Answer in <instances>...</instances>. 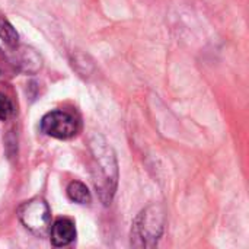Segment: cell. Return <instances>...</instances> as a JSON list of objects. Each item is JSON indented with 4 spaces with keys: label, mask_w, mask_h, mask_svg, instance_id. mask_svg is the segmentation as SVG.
Here are the masks:
<instances>
[{
    "label": "cell",
    "mask_w": 249,
    "mask_h": 249,
    "mask_svg": "<svg viewBox=\"0 0 249 249\" xmlns=\"http://www.w3.org/2000/svg\"><path fill=\"white\" fill-rule=\"evenodd\" d=\"M39 128L44 134L58 139V140H69L79 134L82 124L80 120L67 111L55 109L51 112H47L39 123Z\"/></svg>",
    "instance_id": "cell-4"
},
{
    "label": "cell",
    "mask_w": 249,
    "mask_h": 249,
    "mask_svg": "<svg viewBox=\"0 0 249 249\" xmlns=\"http://www.w3.org/2000/svg\"><path fill=\"white\" fill-rule=\"evenodd\" d=\"M13 112H15L13 102L10 101L9 96H6L4 93L0 92V123L10 118L13 115Z\"/></svg>",
    "instance_id": "cell-8"
},
{
    "label": "cell",
    "mask_w": 249,
    "mask_h": 249,
    "mask_svg": "<svg viewBox=\"0 0 249 249\" xmlns=\"http://www.w3.org/2000/svg\"><path fill=\"white\" fill-rule=\"evenodd\" d=\"M18 217L20 223L34 235L45 236L51 226V212L45 200L35 197L25 201L18 209Z\"/></svg>",
    "instance_id": "cell-3"
},
{
    "label": "cell",
    "mask_w": 249,
    "mask_h": 249,
    "mask_svg": "<svg viewBox=\"0 0 249 249\" xmlns=\"http://www.w3.org/2000/svg\"><path fill=\"white\" fill-rule=\"evenodd\" d=\"M50 241L53 247L55 248H63L70 245L76 239V228L74 223L70 219L61 217L57 219L51 226H50Z\"/></svg>",
    "instance_id": "cell-5"
},
{
    "label": "cell",
    "mask_w": 249,
    "mask_h": 249,
    "mask_svg": "<svg viewBox=\"0 0 249 249\" xmlns=\"http://www.w3.org/2000/svg\"><path fill=\"white\" fill-rule=\"evenodd\" d=\"M165 229V212L159 204H152L142 210L131 226V247L155 248Z\"/></svg>",
    "instance_id": "cell-2"
},
{
    "label": "cell",
    "mask_w": 249,
    "mask_h": 249,
    "mask_svg": "<svg viewBox=\"0 0 249 249\" xmlns=\"http://www.w3.org/2000/svg\"><path fill=\"white\" fill-rule=\"evenodd\" d=\"M0 39L7 45V47H18L19 44V34L18 31L13 28V25L0 15Z\"/></svg>",
    "instance_id": "cell-7"
},
{
    "label": "cell",
    "mask_w": 249,
    "mask_h": 249,
    "mask_svg": "<svg viewBox=\"0 0 249 249\" xmlns=\"http://www.w3.org/2000/svg\"><path fill=\"white\" fill-rule=\"evenodd\" d=\"M67 197L77 204H89L92 201V196L89 188L80 181H71L67 187Z\"/></svg>",
    "instance_id": "cell-6"
},
{
    "label": "cell",
    "mask_w": 249,
    "mask_h": 249,
    "mask_svg": "<svg viewBox=\"0 0 249 249\" xmlns=\"http://www.w3.org/2000/svg\"><path fill=\"white\" fill-rule=\"evenodd\" d=\"M89 152L92 156V181L104 206H109L118 187V160L107 139L98 133L89 137Z\"/></svg>",
    "instance_id": "cell-1"
}]
</instances>
